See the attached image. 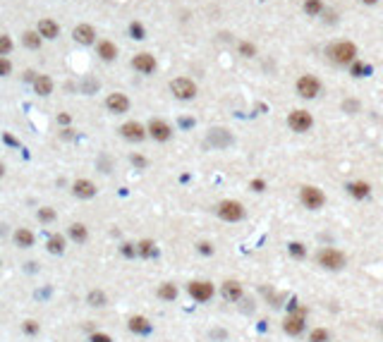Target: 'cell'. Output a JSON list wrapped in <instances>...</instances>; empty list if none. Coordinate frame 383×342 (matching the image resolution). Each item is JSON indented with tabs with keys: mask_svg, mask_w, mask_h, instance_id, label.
<instances>
[{
	"mask_svg": "<svg viewBox=\"0 0 383 342\" xmlns=\"http://www.w3.org/2000/svg\"><path fill=\"white\" fill-rule=\"evenodd\" d=\"M12 72V65H10L8 58H0V77H8Z\"/></svg>",
	"mask_w": 383,
	"mask_h": 342,
	"instance_id": "cell-38",
	"label": "cell"
},
{
	"mask_svg": "<svg viewBox=\"0 0 383 342\" xmlns=\"http://www.w3.org/2000/svg\"><path fill=\"white\" fill-rule=\"evenodd\" d=\"M216 216L223 220V223H240L245 220L247 208L242 201H235V199H223L218 206H216Z\"/></svg>",
	"mask_w": 383,
	"mask_h": 342,
	"instance_id": "cell-3",
	"label": "cell"
},
{
	"mask_svg": "<svg viewBox=\"0 0 383 342\" xmlns=\"http://www.w3.org/2000/svg\"><path fill=\"white\" fill-rule=\"evenodd\" d=\"M350 72L355 74V77H366V74H371V65H366V63H352L350 65Z\"/></svg>",
	"mask_w": 383,
	"mask_h": 342,
	"instance_id": "cell-31",
	"label": "cell"
},
{
	"mask_svg": "<svg viewBox=\"0 0 383 342\" xmlns=\"http://www.w3.org/2000/svg\"><path fill=\"white\" fill-rule=\"evenodd\" d=\"M86 299L91 306H106V292H101V289H91Z\"/></svg>",
	"mask_w": 383,
	"mask_h": 342,
	"instance_id": "cell-32",
	"label": "cell"
},
{
	"mask_svg": "<svg viewBox=\"0 0 383 342\" xmlns=\"http://www.w3.org/2000/svg\"><path fill=\"white\" fill-rule=\"evenodd\" d=\"M48 252L51 254H63L65 252V237L63 234H53L51 239H48Z\"/></svg>",
	"mask_w": 383,
	"mask_h": 342,
	"instance_id": "cell-27",
	"label": "cell"
},
{
	"mask_svg": "<svg viewBox=\"0 0 383 342\" xmlns=\"http://www.w3.org/2000/svg\"><path fill=\"white\" fill-rule=\"evenodd\" d=\"M15 242L22 249H29V247H34V232L27 230V227H19L17 232H15Z\"/></svg>",
	"mask_w": 383,
	"mask_h": 342,
	"instance_id": "cell-23",
	"label": "cell"
},
{
	"mask_svg": "<svg viewBox=\"0 0 383 342\" xmlns=\"http://www.w3.org/2000/svg\"><path fill=\"white\" fill-rule=\"evenodd\" d=\"M304 12L309 17H319L321 12H323V3L321 0H304Z\"/></svg>",
	"mask_w": 383,
	"mask_h": 342,
	"instance_id": "cell-28",
	"label": "cell"
},
{
	"mask_svg": "<svg viewBox=\"0 0 383 342\" xmlns=\"http://www.w3.org/2000/svg\"><path fill=\"white\" fill-rule=\"evenodd\" d=\"M288 254H290L292 259L302 261V259L307 256V247H304L302 242H290V244H288Z\"/></svg>",
	"mask_w": 383,
	"mask_h": 342,
	"instance_id": "cell-29",
	"label": "cell"
},
{
	"mask_svg": "<svg viewBox=\"0 0 383 342\" xmlns=\"http://www.w3.org/2000/svg\"><path fill=\"white\" fill-rule=\"evenodd\" d=\"M127 328L132 330V333H137V335H146V333H151V321L146 318V316H132L129 318V323Z\"/></svg>",
	"mask_w": 383,
	"mask_h": 342,
	"instance_id": "cell-18",
	"label": "cell"
},
{
	"mask_svg": "<svg viewBox=\"0 0 383 342\" xmlns=\"http://www.w3.org/2000/svg\"><path fill=\"white\" fill-rule=\"evenodd\" d=\"M146 132H149V136H151L154 141H168V139L173 136V127L168 125L165 120H161V117H154V120L146 125Z\"/></svg>",
	"mask_w": 383,
	"mask_h": 342,
	"instance_id": "cell-10",
	"label": "cell"
},
{
	"mask_svg": "<svg viewBox=\"0 0 383 342\" xmlns=\"http://www.w3.org/2000/svg\"><path fill=\"white\" fill-rule=\"evenodd\" d=\"M137 254L141 259H151V256L158 254V249H156V244L151 242V239H141V242L137 244Z\"/></svg>",
	"mask_w": 383,
	"mask_h": 342,
	"instance_id": "cell-24",
	"label": "cell"
},
{
	"mask_svg": "<svg viewBox=\"0 0 383 342\" xmlns=\"http://www.w3.org/2000/svg\"><path fill=\"white\" fill-rule=\"evenodd\" d=\"M106 108L110 110V113H115V115H122V113H127L129 110V99L125 96V93H108V99H106Z\"/></svg>",
	"mask_w": 383,
	"mask_h": 342,
	"instance_id": "cell-14",
	"label": "cell"
},
{
	"mask_svg": "<svg viewBox=\"0 0 383 342\" xmlns=\"http://www.w3.org/2000/svg\"><path fill=\"white\" fill-rule=\"evenodd\" d=\"M72 36L77 43H82V45H91L93 41H96V31H93L91 24H77L72 31Z\"/></svg>",
	"mask_w": 383,
	"mask_h": 342,
	"instance_id": "cell-16",
	"label": "cell"
},
{
	"mask_svg": "<svg viewBox=\"0 0 383 342\" xmlns=\"http://www.w3.org/2000/svg\"><path fill=\"white\" fill-rule=\"evenodd\" d=\"M300 204L309 211H321L326 206V194L316 184H304V187H300Z\"/></svg>",
	"mask_w": 383,
	"mask_h": 342,
	"instance_id": "cell-4",
	"label": "cell"
},
{
	"mask_svg": "<svg viewBox=\"0 0 383 342\" xmlns=\"http://www.w3.org/2000/svg\"><path fill=\"white\" fill-rule=\"evenodd\" d=\"M72 194L77 199H91L96 197V184L91 180H77L72 184Z\"/></svg>",
	"mask_w": 383,
	"mask_h": 342,
	"instance_id": "cell-17",
	"label": "cell"
},
{
	"mask_svg": "<svg viewBox=\"0 0 383 342\" xmlns=\"http://www.w3.org/2000/svg\"><path fill=\"white\" fill-rule=\"evenodd\" d=\"M197 252L204 254V256H211L216 249H213V244H211V242H199V244H197Z\"/></svg>",
	"mask_w": 383,
	"mask_h": 342,
	"instance_id": "cell-37",
	"label": "cell"
},
{
	"mask_svg": "<svg viewBox=\"0 0 383 342\" xmlns=\"http://www.w3.org/2000/svg\"><path fill=\"white\" fill-rule=\"evenodd\" d=\"M0 266H3V261H0Z\"/></svg>",
	"mask_w": 383,
	"mask_h": 342,
	"instance_id": "cell-47",
	"label": "cell"
},
{
	"mask_svg": "<svg viewBox=\"0 0 383 342\" xmlns=\"http://www.w3.org/2000/svg\"><path fill=\"white\" fill-rule=\"evenodd\" d=\"M240 55H242V58H252V55H256V45L249 43V41H242V43H240Z\"/></svg>",
	"mask_w": 383,
	"mask_h": 342,
	"instance_id": "cell-34",
	"label": "cell"
},
{
	"mask_svg": "<svg viewBox=\"0 0 383 342\" xmlns=\"http://www.w3.org/2000/svg\"><path fill=\"white\" fill-rule=\"evenodd\" d=\"M326 55L336 65H347L350 67L357 60V45L352 41H336V43H330L326 48Z\"/></svg>",
	"mask_w": 383,
	"mask_h": 342,
	"instance_id": "cell-2",
	"label": "cell"
},
{
	"mask_svg": "<svg viewBox=\"0 0 383 342\" xmlns=\"http://www.w3.org/2000/svg\"><path fill=\"white\" fill-rule=\"evenodd\" d=\"M132 163H134V165H139V168H144V165H146V161L141 158V156H132Z\"/></svg>",
	"mask_w": 383,
	"mask_h": 342,
	"instance_id": "cell-43",
	"label": "cell"
},
{
	"mask_svg": "<svg viewBox=\"0 0 383 342\" xmlns=\"http://www.w3.org/2000/svg\"><path fill=\"white\" fill-rule=\"evenodd\" d=\"M362 3H364V5H376L378 0H362Z\"/></svg>",
	"mask_w": 383,
	"mask_h": 342,
	"instance_id": "cell-45",
	"label": "cell"
},
{
	"mask_svg": "<svg viewBox=\"0 0 383 342\" xmlns=\"http://www.w3.org/2000/svg\"><path fill=\"white\" fill-rule=\"evenodd\" d=\"M129 34H132V38H137V41H141V38L146 36L144 27H141L139 22H132V24H129Z\"/></svg>",
	"mask_w": 383,
	"mask_h": 342,
	"instance_id": "cell-35",
	"label": "cell"
},
{
	"mask_svg": "<svg viewBox=\"0 0 383 342\" xmlns=\"http://www.w3.org/2000/svg\"><path fill=\"white\" fill-rule=\"evenodd\" d=\"M170 91H173L175 99L192 101L194 96H197V84H194L189 77H177V79L170 81Z\"/></svg>",
	"mask_w": 383,
	"mask_h": 342,
	"instance_id": "cell-9",
	"label": "cell"
},
{
	"mask_svg": "<svg viewBox=\"0 0 383 342\" xmlns=\"http://www.w3.org/2000/svg\"><path fill=\"white\" fill-rule=\"evenodd\" d=\"M34 91H36L38 96H51V91H53V79L46 77V74L34 77Z\"/></svg>",
	"mask_w": 383,
	"mask_h": 342,
	"instance_id": "cell-21",
	"label": "cell"
},
{
	"mask_svg": "<svg viewBox=\"0 0 383 342\" xmlns=\"http://www.w3.org/2000/svg\"><path fill=\"white\" fill-rule=\"evenodd\" d=\"M70 237H72L74 242H86V237H89V230H86V225H82V223H72L70 225Z\"/></svg>",
	"mask_w": 383,
	"mask_h": 342,
	"instance_id": "cell-25",
	"label": "cell"
},
{
	"mask_svg": "<svg viewBox=\"0 0 383 342\" xmlns=\"http://www.w3.org/2000/svg\"><path fill=\"white\" fill-rule=\"evenodd\" d=\"M89 340H91V342H113V337H110V335H106V333H93Z\"/></svg>",
	"mask_w": 383,
	"mask_h": 342,
	"instance_id": "cell-41",
	"label": "cell"
},
{
	"mask_svg": "<svg viewBox=\"0 0 383 342\" xmlns=\"http://www.w3.org/2000/svg\"><path fill=\"white\" fill-rule=\"evenodd\" d=\"M295 89H297V93H300L302 99H316L321 93V81L319 77H314V74H302L300 79H297V84H295Z\"/></svg>",
	"mask_w": 383,
	"mask_h": 342,
	"instance_id": "cell-8",
	"label": "cell"
},
{
	"mask_svg": "<svg viewBox=\"0 0 383 342\" xmlns=\"http://www.w3.org/2000/svg\"><path fill=\"white\" fill-rule=\"evenodd\" d=\"M120 134L125 136L127 141H141V139H146V136H149V132H146V127L141 125V122L129 120V122H125V125L120 127Z\"/></svg>",
	"mask_w": 383,
	"mask_h": 342,
	"instance_id": "cell-12",
	"label": "cell"
},
{
	"mask_svg": "<svg viewBox=\"0 0 383 342\" xmlns=\"http://www.w3.org/2000/svg\"><path fill=\"white\" fill-rule=\"evenodd\" d=\"M22 41H24V45L31 48V51H38V48H41V34H38V31H24Z\"/></svg>",
	"mask_w": 383,
	"mask_h": 342,
	"instance_id": "cell-26",
	"label": "cell"
},
{
	"mask_svg": "<svg viewBox=\"0 0 383 342\" xmlns=\"http://www.w3.org/2000/svg\"><path fill=\"white\" fill-rule=\"evenodd\" d=\"M220 297L225 299V302H230V304H237L240 299L245 297L242 282H240V280H225V282L220 285Z\"/></svg>",
	"mask_w": 383,
	"mask_h": 342,
	"instance_id": "cell-11",
	"label": "cell"
},
{
	"mask_svg": "<svg viewBox=\"0 0 383 342\" xmlns=\"http://www.w3.org/2000/svg\"><path fill=\"white\" fill-rule=\"evenodd\" d=\"M158 299H163V302H175L177 299V285H173V282H163V285H158Z\"/></svg>",
	"mask_w": 383,
	"mask_h": 342,
	"instance_id": "cell-22",
	"label": "cell"
},
{
	"mask_svg": "<svg viewBox=\"0 0 383 342\" xmlns=\"http://www.w3.org/2000/svg\"><path fill=\"white\" fill-rule=\"evenodd\" d=\"M283 330L285 335H292V337L304 333L307 330V309H292L290 314L285 316Z\"/></svg>",
	"mask_w": 383,
	"mask_h": 342,
	"instance_id": "cell-6",
	"label": "cell"
},
{
	"mask_svg": "<svg viewBox=\"0 0 383 342\" xmlns=\"http://www.w3.org/2000/svg\"><path fill=\"white\" fill-rule=\"evenodd\" d=\"M36 218L41 220V223H51V220H55V211L53 208H48V206H43V208H38Z\"/></svg>",
	"mask_w": 383,
	"mask_h": 342,
	"instance_id": "cell-33",
	"label": "cell"
},
{
	"mask_svg": "<svg viewBox=\"0 0 383 342\" xmlns=\"http://www.w3.org/2000/svg\"><path fill=\"white\" fill-rule=\"evenodd\" d=\"M187 295H189L197 304H209L216 297V285L211 280H192L187 285Z\"/></svg>",
	"mask_w": 383,
	"mask_h": 342,
	"instance_id": "cell-5",
	"label": "cell"
},
{
	"mask_svg": "<svg viewBox=\"0 0 383 342\" xmlns=\"http://www.w3.org/2000/svg\"><path fill=\"white\" fill-rule=\"evenodd\" d=\"M316 263H319L323 270H330V273H338L347 266V256L345 252H340L338 247H323L316 254Z\"/></svg>",
	"mask_w": 383,
	"mask_h": 342,
	"instance_id": "cell-1",
	"label": "cell"
},
{
	"mask_svg": "<svg viewBox=\"0 0 383 342\" xmlns=\"http://www.w3.org/2000/svg\"><path fill=\"white\" fill-rule=\"evenodd\" d=\"M12 51V41H10V36H0V58H5V55Z\"/></svg>",
	"mask_w": 383,
	"mask_h": 342,
	"instance_id": "cell-36",
	"label": "cell"
},
{
	"mask_svg": "<svg viewBox=\"0 0 383 342\" xmlns=\"http://www.w3.org/2000/svg\"><path fill=\"white\" fill-rule=\"evenodd\" d=\"M24 333L36 335L38 333V323H36V321H24Z\"/></svg>",
	"mask_w": 383,
	"mask_h": 342,
	"instance_id": "cell-40",
	"label": "cell"
},
{
	"mask_svg": "<svg viewBox=\"0 0 383 342\" xmlns=\"http://www.w3.org/2000/svg\"><path fill=\"white\" fill-rule=\"evenodd\" d=\"M3 175H5V165L0 163V177H3Z\"/></svg>",
	"mask_w": 383,
	"mask_h": 342,
	"instance_id": "cell-46",
	"label": "cell"
},
{
	"mask_svg": "<svg viewBox=\"0 0 383 342\" xmlns=\"http://www.w3.org/2000/svg\"><path fill=\"white\" fill-rule=\"evenodd\" d=\"M58 122H63V125H67V122H70V115H58Z\"/></svg>",
	"mask_w": 383,
	"mask_h": 342,
	"instance_id": "cell-44",
	"label": "cell"
},
{
	"mask_svg": "<svg viewBox=\"0 0 383 342\" xmlns=\"http://www.w3.org/2000/svg\"><path fill=\"white\" fill-rule=\"evenodd\" d=\"M96 53L101 55V60L110 63V60H115V58H118V45L113 43V41H101V43L96 45Z\"/></svg>",
	"mask_w": 383,
	"mask_h": 342,
	"instance_id": "cell-20",
	"label": "cell"
},
{
	"mask_svg": "<svg viewBox=\"0 0 383 342\" xmlns=\"http://www.w3.org/2000/svg\"><path fill=\"white\" fill-rule=\"evenodd\" d=\"M309 342H330V330L328 328H311Z\"/></svg>",
	"mask_w": 383,
	"mask_h": 342,
	"instance_id": "cell-30",
	"label": "cell"
},
{
	"mask_svg": "<svg viewBox=\"0 0 383 342\" xmlns=\"http://www.w3.org/2000/svg\"><path fill=\"white\" fill-rule=\"evenodd\" d=\"M122 254H125L127 259H132V256H139V254H137V244H122Z\"/></svg>",
	"mask_w": 383,
	"mask_h": 342,
	"instance_id": "cell-39",
	"label": "cell"
},
{
	"mask_svg": "<svg viewBox=\"0 0 383 342\" xmlns=\"http://www.w3.org/2000/svg\"><path fill=\"white\" fill-rule=\"evenodd\" d=\"M249 187H252L254 191H264L266 189V182L264 180H252V182H249Z\"/></svg>",
	"mask_w": 383,
	"mask_h": 342,
	"instance_id": "cell-42",
	"label": "cell"
},
{
	"mask_svg": "<svg viewBox=\"0 0 383 342\" xmlns=\"http://www.w3.org/2000/svg\"><path fill=\"white\" fill-rule=\"evenodd\" d=\"M288 127H290L292 132H297V134H307L311 127H314V117H311L309 110L297 108L288 115Z\"/></svg>",
	"mask_w": 383,
	"mask_h": 342,
	"instance_id": "cell-7",
	"label": "cell"
},
{
	"mask_svg": "<svg viewBox=\"0 0 383 342\" xmlns=\"http://www.w3.org/2000/svg\"><path fill=\"white\" fill-rule=\"evenodd\" d=\"M347 194L352 199H357V201H364V199L371 197V184L364 180H355V182H347Z\"/></svg>",
	"mask_w": 383,
	"mask_h": 342,
	"instance_id": "cell-15",
	"label": "cell"
},
{
	"mask_svg": "<svg viewBox=\"0 0 383 342\" xmlns=\"http://www.w3.org/2000/svg\"><path fill=\"white\" fill-rule=\"evenodd\" d=\"M132 67L141 74H154L158 63H156V58L151 53H137L134 58H132Z\"/></svg>",
	"mask_w": 383,
	"mask_h": 342,
	"instance_id": "cell-13",
	"label": "cell"
},
{
	"mask_svg": "<svg viewBox=\"0 0 383 342\" xmlns=\"http://www.w3.org/2000/svg\"><path fill=\"white\" fill-rule=\"evenodd\" d=\"M36 31L41 34V38H58V34H60V27H58V22H53V19H41L38 22Z\"/></svg>",
	"mask_w": 383,
	"mask_h": 342,
	"instance_id": "cell-19",
	"label": "cell"
}]
</instances>
